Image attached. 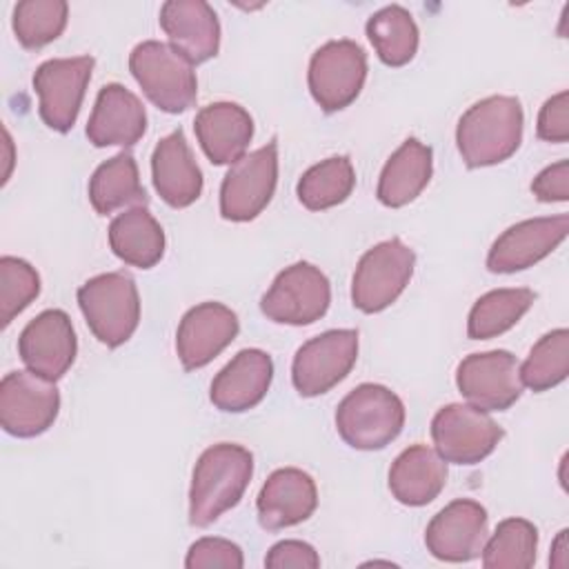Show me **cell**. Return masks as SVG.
Here are the masks:
<instances>
[{
  "mask_svg": "<svg viewBox=\"0 0 569 569\" xmlns=\"http://www.w3.org/2000/svg\"><path fill=\"white\" fill-rule=\"evenodd\" d=\"M522 107L513 96H489L471 104L456 129L467 167H491L511 158L522 140Z\"/></svg>",
  "mask_w": 569,
  "mask_h": 569,
  "instance_id": "7a4b0ae2",
  "label": "cell"
},
{
  "mask_svg": "<svg viewBox=\"0 0 569 569\" xmlns=\"http://www.w3.org/2000/svg\"><path fill=\"white\" fill-rule=\"evenodd\" d=\"M318 507L313 478L296 467L276 469L262 485L256 509L264 529L278 531L307 520Z\"/></svg>",
  "mask_w": 569,
  "mask_h": 569,
  "instance_id": "d6986e66",
  "label": "cell"
},
{
  "mask_svg": "<svg viewBox=\"0 0 569 569\" xmlns=\"http://www.w3.org/2000/svg\"><path fill=\"white\" fill-rule=\"evenodd\" d=\"M447 485V462L427 445L407 447L389 469V489L407 507L429 505Z\"/></svg>",
  "mask_w": 569,
  "mask_h": 569,
  "instance_id": "d4e9b609",
  "label": "cell"
},
{
  "mask_svg": "<svg viewBox=\"0 0 569 569\" xmlns=\"http://www.w3.org/2000/svg\"><path fill=\"white\" fill-rule=\"evenodd\" d=\"M456 385L473 407L485 411L509 409L525 387L516 356L505 349L467 356L458 365Z\"/></svg>",
  "mask_w": 569,
  "mask_h": 569,
  "instance_id": "5bb4252c",
  "label": "cell"
},
{
  "mask_svg": "<svg viewBox=\"0 0 569 569\" xmlns=\"http://www.w3.org/2000/svg\"><path fill=\"white\" fill-rule=\"evenodd\" d=\"M144 131L147 113L140 98L118 82L104 84L87 122L89 142L93 147H131Z\"/></svg>",
  "mask_w": 569,
  "mask_h": 569,
  "instance_id": "ffe728a7",
  "label": "cell"
},
{
  "mask_svg": "<svg viewBox=\"0 0 569 569\" xmlns=\"http://www.w3.org/2000/svg\"><path fill=\"white\" fill-rule=\"evenodd\" d=\"M160 27L191 64L207 62L220 49V24L204 0H169L160 7Z\"/></svg>",
  "mask_w": 569,
  "mask_h": 569,
  "instance_id": "7402d4cb",
  "label": "cell"
},
{
  "mask_svg": "<svg viewBox=\"0 0 569 569\" xmlns=\"http://www.w3.org/2000/svg\"><path fill=\"white\" fill-rule=\"evenodd\" d=\"M78 342L71 318L62 309H47L27 322L18 338L20 360L29 371L49 380L62 378L76 360Z\"/></svg>",
  "mask_w": 569,
  "mask_h": 569,
  "instance_id": "2e32d148",
  "label": "cell"
},
{
  "mask_svg": "<svg viewBox=\"0 0 569 569\" xmlns=\"http://www.w3.org/2000/svg\"><path fill=\"white\" fill-rule=\"evenodd\" d=\"M569 231V216H549L531 218L509 227L491 244L487 256V269L493 273H513L522 271L545 256H549Z\"/></svg>",
  "mask_w": 569,
  "mask_h": 569,
  "instance_id": "e0dca14e",
  "label": "cell"
},
{
  "mask_svg": "<svg viewBox=\"0 0 569 569\" xmlns=\"http://www.w3.org/2000/svg\"><path fill=\"white\" fill-rule=\"evenodd\" d=\"M151 178L160 198L182 209L193 204L202 193V171L193 160L182 129L164 136L151 156Z\"/></svg>",
  "mask_w": 569,
  "mask_h": 569,
  "instance_id": "603a6c76",
  "label": "cell"
},
{
  "mask_svg": "<svg viewBox=\"0 0 569 569\" xmlns=\"http://www.w3.org/2000/svg\"><path fill=\"white\" fill-rule=\"evenodd\" d=\"M109 247L127 264L149 269L164 253V231L144 207L118 213L109 224Z\"/></svg>",
  "mask_w": 569,
  "mask_h": 569,
  "instance_id": "4316f807",
  "label": "cell"
},
{
  "mask_svg": "<svg viewBox=\"0 0 569 569\" xmlns=\"http://www.w3.org/2000/svg\"><path fill=\"white\" fill-rule=\"evenodd\" d=\"M356 187V171L347 156H331L309 167L298 180V200L311 209L322 211L345 202Z\"/></svg>",
  "mask_w": 569,
  "mask_h": 569,
  "instance_id": "4dcf8cb0",
  "label": "cell"
},
{
  "mask_svg": "<svg viewBox=\"0 0 569 569\" xmlns=\"http://www.w3.org/2000/svg\"><path fill=\"white\" fill-rule=\"evenodd\" d=\"M367 78V56L353 40H329L309 62V91L322 111L349 107L362 91Z\"/></svg>",
  "mask_w": 569,
  "mask_h": 569,
  "instance_id": "52a82bcc",
  "label": "cell"
},
{
  "mask_svg": "<svg viewBox=\"0 0 569 569\" xmlns=\"http://www.w3.org/2000/svg\"><path fill=\"white\" fill-rule=\"evenodd\" d=\"M40 293L38 271L22 258H0V325L2 329Z\"/></svg>",
  "mask_w": 569,
  "mask_h": 569,
  "instance_id": "e575fe53",
  "label": "cell"
},
{
  "mask_svg": "<svg viewBox=\"0 0 569 569\" xmlns=\"http://www.w3.org/2000/svg\"><path fill=\"white\" fill-rule=\"evenodd\" d=\"M358 358V331L331 329L307 340L293 356L291 380L300 396H320L336 387L353 369Z\"/></svg>",
  "mask_w": 569,
  "mask_h": 569,
  "instance_id": "4fadbf2b",
  "label": "cell"
},
{
  "mask_svg": "<svg viewBox=\"0 0 569 569\" xmlns=\"http://www.w3.org/2000/svg\"><path fill=\"white\" fill-rule=\"evenodd\" d=\"M331 302L327 276L311 262H296L280 271L260 300L262 313L280 325H311L320 320Z\"/></svg>",
  "mask_w": 569,
  "mask_h": 569,
  "instance_id": "8fae6325",
  "label": "cell"
},
{
  "mask_svg": "<svg viewBox=\"0 0 569 569\" xmlns=\"http://www.w3.org/2000/svg\"><path fill=\"white\" fill-rule=\"evenodd\" d=\"M93 62L91 56L53 58L36 69L33 89L40 98L38 113L49 129L67 133L76 124Z\"/></svg>",
  "mask_w": 569,
  "mask_h": 569,
  "instance_id": "7c38bea8",
  "label": "cell"
},
{
  "mask_svg": "<svg viewBox=\"0 0 569 569\" xmlns=\"http://www.w3.org/2000/svg\"><path fill=\"white\" fill-rule=\"evenodd\" d=\"M536 133L540 140L547 142H567L569 140V93L560 91L551 96L540 113H538V124Z\"/></svg>",
  "mask_w": 569,
  "mask_h": 569,
  "instance_id": "8d00e7d4",
  "label": "cell"
},
{
  "mask_svg": "<svg viewBox=\"0 0 569 569\" xmlns=\"http://www.w3.org/2000/svg\"><path fill=\"white\" fill-rule=\"evenodd\" d=\"M238 316L220 302L191 307L176 331V349L187 371L209 365L238 336Z\"/></svg>",
  "mask_w": 569,
  "mask_h": 569,
  "instance_id": "ac0fdd59",
  "label": "cell"
},
{
  "mask_svg": "<svg viewBox=\"0 0 569 569\" xmlns=\"http://www.w3.org/2000/svg\"><path fill=\"white\" fill-rule=\"evenodd\" d=\"M536 293L525 287L493 289L476 300L469 311L467 333L471 340H489L511 329L533 305Z\"/></svg>",
  "mask_w": 569,
  "mask_h": 569,
  "instance_id": "f1b7e54d",
  "label": "cell"
},
{
  "mask_svg": "<svg viewBox=\"0 0 569 569\" xmlns=\"http://www.w3.org/2000/svg\"><path fill=\"white\" fill-rule=\"evenodd\" d=\"M253 456L231 442H218L202 451L193 467L189 489V522L207 527L236 507L251 480Z\"/></svg>",
  "mask_w": 569,
  "mask_h": 569,
  "instance_id": "6da1fadb",
  "label": "cell"
},
{
  "mask_svg": "<svg viewBox=\"0 0 569 569\" xmlns=\"http://www.w3.org/2000/svg\"><path fill=\"white\" fill-rule=\"evenodd\" d=\"M89 202L100 216L124 207H144L149 202L131 153L122 151L93 171L89 180Z\"/></svg>",
  "mask_w": 569,
  "mask_h": 569,
  "instance_id": "83f0119b",
  "label": "cell"
},
{
  "mask_svg": "<svg viewBox=\"0 0 569 569\" xmlns=\"http://www.w3.org/2000/svg\"><path fill=\"white\" fill-rule=\"evenodd\" d=\"M433 171L431 147L418 138H407L385 162L378 180V200L385 207H405L420 196Z\"/></svg>",
  "mask_w": 569,
  "mask_h": 569,
  "instance_id": "484cf974",
  "label": "cell"
},
{
  "mask_svg": "<svg viewBox=\"0 0 569 569\" xmlns=\"http://www.w3.org/2000/svg\"><path fill=\"white\" fill-rule=\"evenodd\" d=\"M69 4L64 0H24L13 7V33L27 49L53 42L67 27Z\"/></svg>",
  "mask_w": 569,
  "mask_h": 569,
  "instance_id": "836d02e7",
  "label": "cell"
},
{
  "mask_svg": "<svg viewBox=\"0 0 569 569\" xmlns=\"http://www.w3.org/2000/svg\"><path fill=\"white\" fill-rule=\"evenodd\" d=\"M278 182V142L244 153L236 160L220 184V213L224 220H253L271 200Z\"/></svg>",
  "mask_w": 569,
  "mask_h": 569,
  "instance_id": "ba28073f",
  "label": "cell"
},
{
  "mask_svg": "<svg viewBox=\"0 0 569 569\" xmlns=\"http://www.w3.org/2000/svg\"><path fill=\"white\" fill-rule=\"evenodd\" d=\"M405 427V405L385 385L365 382L349 391L336 409L340 438L360 451L387 447Z\"/></svg>",
  "mask_w": 569,
  "mask_h": 569,
  "instance_id": "3957f363",
  "label": "cell"
},
{
  "mask_svg": "<svg viewBox=\"0 0 569 569\" xmlns=\"http://www.w3.org/2000/svg\"><path fill=\"white\" fill-rule=\"evenodd\" d=\"M264 567L269 569H289V567H300V569H316L320 567V556L316 549L302 540H280L276 542L267 558Z\"/></svg>",
  "mask_w": 569,
  "mask_h": 569,
  "instance_id": "74e56055",
  "label": "cell"
},
{
  "mask_svg": "<svg viewBox=\"0 0 569 569\" xmlns=\"http://www.w3.org/2000/svg\"><path fill=\"white\" fill-rule=\"evenodd\" d=\"M196 138L213 164L240 160L253 138L249 111L236 102H213L198 111L193 120Z\"/></svg>",
  "mask_w": 569,
  "mask_h": 569,
  "instance_id": "cb8c5ba5",
  "label": "cell"
},
{
  "mask_svg": "<svg viewBox=\"0 0 569 569\" xmlns=\"http://www.w3.org/2000/svg\"><path fill=\"white\" fill-rule=\"evenodd\" d=\"M531 191L540 202H567L569 200V162L558 160L545 167L531 182Z\"/></svg>",
  "mask_w": 569,
  "mask_h": 569,
  "instance_id": "f35d334b",
  "label": "cell"
},
{
  "mask_svg": "<svg viewBox=\"0 0 569 569\" xmlns=\"http://www.w3.org/2000/svg\"><path fill=\"white\" fill-rule=\"evenodd\" d=\"M244 558L236 542L224 538H200L196 540L184 558L187 569H242Z\"/></svg>",
  "mask_w": 569,
  "mask_h": 569,
  "instance_id": "d590c367",
  "label": "cell"
},
{
  "mask_svg": "<svg viewBox=\"0 0 569 569\" xmlns=\"http://www.w3.org/2000/svg\"><path fill=\"white\" fill-rule=\"evenodd\" d=\"M538 529L525 518H507L498 522L482 549L487 569H529L536 562Z\"/></svg>",
  "mask_w": 569,
  "mask_h": 569,
  "instance_id": "1f68e13d",
  "label": "cell"
},
{
  "mask_svg": "<svg viewBox=\"0 0 569 569\" xmlns=\"http://www.w3.org/2000/svg\"><path fill=\"white\" fill-rule=\"evenodd\" d=\"M416 256L400 238L371 247L358 262L351 280V302L362 313L387 309L413 276Z\"/></svg>",
  "mask_w": 569,
  "mask_h": 569,
  "instance_id": "8992f818",
  "label": "cell"
},
{
  "mask_svg": "<svg viewBox=\"0 0 569 569\" xmlns=\"http://www.w3.org/2000/svg\"><path fill=\"white\" fill-rule=\"evenodd\" d=\"M129 69L158 109L182 113L196 104L198 82L193 64L176 47L160 40H144L133 47Z\"/></svg>",
  "mask_w": 569,
  "mask_h": 569,
  "instance_id": "277c9868",
  "label": "cell"
},
{
  "mask_svg": "<svg viewBox=\"0 0 569 569\" xmlns=\"http://www.w3.org/2000/svg\"><path fill=\"white\" fill-rule=\"evenodd\" d=\"M60 393L53 380L33 371H11L0 382V425L16 438L44 433L58 418Z\"/></svg>",
  "mask_w": 569,
  "mask_h": 569,
  "instance_id": "30bf717a",
  "label": "cell"
},
{
  "mask_svg": "<svg viewBox=\"0 0 569 569\" xmlns=\"http://www.w3.org/2000/svg\"><path fill=\"white\" fill-rule=\"evenodd\" d=\"M489 538L487 509L469 498H458L440 509L425 531L429 553L445 562L478 558Z\"/></svg>",
  "mask_w": 569,
  "mask_h": 569,
  "instance_id": "9a60e30c",
  "label": "cell"
},
{
  "mask_svg": "<svg viewBox=\"0 0 569 569\" xmlns=\"http://www.w3.org/2000/svg\"><path fill=\"white\" fill-rule=\"evenodd\" d=\"M367 38L387 67L407 64L418 49V27L400 4H389L367 20Z\"/></svg>",
  "mask_w": 569,
  "mask_h": 569,
  "instance_id": "f546056e",
  "label": "cell"
},
{
  "mask_svg": "<svg viewBox=\"0 0 569 569\" xmlns=\"http://www.w3.org/2000/svg\"><path fill=\"white\" fill-rule=\"evenodd\" d=\"M502 427L473 405H447L431 420V438L445 462L476 465L485 460L500 438Z\"/></svg>",
  "mask_w": 569,
  "mask_h": 569,
  "instance_id": "9c48e42d",
  "label": "cell"
},
{
  "mask_svg": "<svg viewBox=\"0 0 569 569\" xmlns=\"http://www.w3.org/2000/svg\"><path fill=\"white\" fill-rule=\"evenodd\" d=\"M78 305L91 333L107 347L124 345L140 322V296L133 278L122 271L89 278L78 289Z\"/></svg>",
  "mask_w": 569,
  "mask_h": 569,
  "instance_id": "5b68a950",
  "label": "cell"
},
{
  "mask_svg": "<svg viewBox=\"0 0 569 569\" xmlns=\"http://www.w3.org/2000/svg\"><path fill=\"white\" fill-rule=\"evenodd\" d=\"M273 362L262 349L238 351L213 378L209 398L220 411L240 413L256 407L269 391Z\"/></svg>",
  "mask_w": 569,
  "mask_h": 569,
  "instance_id": "44dd1931",
  "label": "cell"
},
{
  "mask_svg": "<svg viewBox=\"0 0 569 569\" xmlns=\"http://www.w3.org/2000/svg\"><path fill=\"white\" fill-rule=\"evenodd\" d=\"M569 373V331L553 329L545 333L520 367V380L533 391H547L560 385Z\"/></svg>",
  "mask_w": 569,
  "mask_h": 569,
  "instance_id": "d6a6232c",
  "label": "cell"
}]
</instances>
